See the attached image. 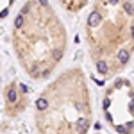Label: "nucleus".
Listing matches in <instances>:
<instances>
[{
  "label": "nucleus",
  "instance_id": "obj_7",
  "mask_svg": "<svg viewBox=\"0 0 134 134\" xmlns=\"http://www.w3.org/2000/svg\"><path fill=\"white\" fill-rule=\"evenodd\" d=\"M93 134H102V132H93Z\"/></svg>",
  "mask_w": 134,
  "mask_h": 134
},
{
  "label": "nucleus",
  "instance_id": "obj_5",
  "mask_svg": "<svg viewBox=\"0 0 134 134\" xmlns=\"http://www.w3.org/2000/svg\"><path fill=\"white\" fill-rule=\"evenodd\" d=\"M29 107V90L20 81H11L4 88V113L7 118H18Z\"/></svg>",
  "mask_w": 134,
  "mask_h": 134
},
{
  "label": "nucleus",
  "instance_id": "obj_3",
  "mask_svg": "<svg viewBox=\"0 0 134 134\" xmlns=\"http://www.w3.org/2000/svg\"><path fill=\"white\" fill-rule=\"evenodd\" d=\"M91 122V91L86 73L79 66L55 75L34 102L38 134H90Z\"/></svg>",
  "mask_w": 134,
  "mask_h": 134
},
{
  "label": "nucleus",
  "instance_id": "obj_6",
  "mask_svg": "<svg viewBox=\"0 0 134 134\" xmlns=\"http://www.w3.org/2000/svg\"><path fill=\"white\" fill-rule=\"evenodd\" d=\"M59 5H61L66 13H72V14H77V13H81L82 9L90 7L88 2H59Z\"/></svg>",
  "mask_w": 134,
  "mask_h": 134
},
{
  "label": "nucleus",
  "instance_id": "obj_1",
  "mask_svg": "<svg viewBox=\"0 0 134 134\" xmlns=\"http://www.w3.org/2000/svg\"><path fill=\"white\" fill-rule=\"evenodd\" d=\"M11 47L29 79H50L68 52L66 25L50 2L32 0L18 7L11 25Z\"/></svg>",
  "mask_w": 134,
  "mask_h": 134
},
{
  "label": "nucleus",
  "instance_id": "obj_4",
  "mask_svg": "<svg viewBox=\"0 0 134 134\" xmlns=\"http://www.w3.org/2000/svg\"><path fill=\"white\" fill-rule=\"evenodd\" d=\"M102 113L116 134H134V84L127 77H114L102 95Z\"/></svg>",
  "mask_w": 134,
  "mask_h": 134
},
{
  "label": "nucleus",
  "instance_id": "obj_2",
  "mask_svg": "<svg viewBox=\"0 0 134 134\" xmlns=\"http://www.w3.org/2000/svg\"><path fill=\"white\" fill-rule=\"evenodd\" d=\"M86 50L98 79H114L134 57V4L95 2L84 21Z\"/></svg>",
  "mask_w": 134,
  "mask_h": 134
}]
</instances>
